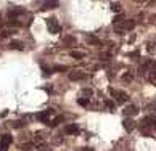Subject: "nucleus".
Masks as SVG:
<instances>
[{"instance_id": "nucleus-25", "label": "nucleus", "mask_w": 156, "mask_h": 151, "mask_svg": "<svg viewBox=\"0 0 156 151\" xmlns=\"http://www.w3.org/2000/svg\"><path fill=\"white\" fill-rule=\"evenodd\" d=\"M10 34H11V31H2V35H0V37H2V39H7Z\"/></svg>"}, {"instance_id": "nucleus-30", "label": "nucleus", "mask_w": 156, "mask_h": 151, "mask_svg": "<svg viewBox=\"0 0 156 151\" xmlns=\"http://www.w3.org/2000/svg\"><path fill=\"white\" fill-rule=\"evenodd\" d=\"M153 127H156V119H155V124H153Z\"/></svg>"}, {"instance_id": "nucleus-1", "label": "nucleus", "mask_w": 156, "mask_h": 151, "mask_svg": "<svg viewBox=\"0 0 156 151\" xmlns=\"http://www.w3.org/2000/svg\"><path fill=\"white\" fill-rule=\"evenodd\" d=\"M11 141H13V137H11L10 134H5L0 137V151H7V148L11 145Z\"/></svg>"}, {"instance_id": "nucleus-15", "label": "nucleus", "mask_w": 156, "mask_h": 151, "mask_svg": "<svg viewBox=\"0 0 156 151\" xmlns=\"http://www.w3.org/2000/svg\"><path fill=\"white\" fill-rule=\"evenodd\" d=\"M77 105H80V106H89L90 105V98H77Z\"/></svg>"}, {"instance_id": "nucleus-26", "label": "nucleus", "mask_w": 156, "mask_h": 151, "mask_svg": "<svg viewBox=\"0 0 156 151\" xmlns=\"http://www.w3.org/2000/svg\"><path fill=\"white\" fill-rule=\"evenodd\" d=\"M64 42H66V44H73V42H74V37L68 35V37H64Z\"/></svg>"}, {"instance_id": "nucleus-3", "label": "nucleus", "mask_w": 156, "mask_h": 151, "mask_svg": "<svg viewBox=\"0 0 156 151\" xmlns=\"http://www.w3.org/2000/svg\"><path fill=\"white\" fill-rule=\"evenodd\" d=\"M110 92H111V95L116 98V101H118V103H125V101H127V98H129L125 92H119V90H114V89H111Z\"/></svg>"}, {"instance_id": "nucleus-4", "label": "nucleus", "mask_w": 156, "mask_h": 151, "mask_svg": "<svg viewBox=\"0 0 156 151\" xmlns=\"http://www.w3.org/2000/svg\"><path fill=\"white\" fill-rule=\"evenodd\" d=\"M53 114V109H45V111H42V113H39L37 114V119L39 121H42V122H45V124H49L50 122V116Z\"/></svg>"}, {"instance_id": "nucleus-7", "label": "nucleus", "mask_w": 156, "mask_h": 151, "mask_svg": "<svg viewBox=\"0 0 156 151\" xmlns=\"http://www.w3.org/2000/svg\"><path fill=\"white\" fill-rule=\"evenodd\" d=\"M122 125H124V129H125L127 132H132L134 129H135V122H134L130 117H125V119L122 121Z\"/></svg>"}, {"instance_id": "nucleus-18", "label": "nucleus", "mask_w": 156, "mask_h": 151, "mask_svg": "<svg viewBox=\"0 0 156 151\" xmlns=\"http://www.w3.org/2000/svg\"><path fill=\"white\" fill-rule=\"evenodd\" d=\"M132 80V74H129V72H125L124 76H122V82H130Z\"/></svg>"}, {"instance_id": "nucleus-6", "label": "nucleus", "mask_w": 156, "mask_h": 151, "mask_svg": "<svg viewBox=\"0 0 156 151\" xmlns=\"http://www.w3.org/2000/svg\"><path fill=\"white\" fill-rule=\"evenodd\" d=\"M68 77H69L71 80H82V79H85V74H84L82 71H71L69 74H68Z\"/></svg>"}, {"instance_id": "nucleus-8", "label": "nucleus", "mask_w": 156, "mask_h": 151, "mask_svg": "<svg viewBox=\"0 0 156 151\" xmlns=\"http://www.w3.org/2000/svg\"><path fill=\"white\" fill-rule=\"evenodd\" d=\"M79 132V127H77V124H68L64 127V134L68 135H73V134H77Z\"/></svg>"}, {"instance_id": "nucleus-20", "label": "nucleus", "mask_w": 156, "mask_h": 151, "mask_svg": "<svg viewBox=\"0 0 156 151\" xmlns=\"http://www.w3.org/2000/svg\"><path fill=\"white\" fill-rule=\"evenodd\" d=\"M21 150H23V151H32V150H34V146H32L31 143H28V145H23Z\"/></svg>"}, {"instance_id": "nucleus-16", "label": "nucleus", "mask_w": 156, "mask_h": 151, "mask_svg": "<svg viewBox=\"0 0 156 151\" xmlns=\"http://www.w3.org/2000/svg\"><path fill=\"white\" fill-rule=\"evenodd\" d=\"M111 10L113 11H121V3H119V2H113V3H111Z\"/></svg>"}, {"instance_id": "nucleus-22", "label": "nucleus", "mask_w": 156, "mask_h": 151, "mask_svg": "<svg viewBox=\"0 0 156 151\" xmlns=\"http://www.w3.org/2000/svg\"><path fill=\"white\" fill-rule=\"evenodd\" d=\"M35 141H37V143H44V138H42V132H37V134H35Z\"/></svg>"}, {"instance_id": "nucleus-2", "label": "nucleus", "mask_w": 156, "mask_h": 151, "mask_svg": "<svg viewBox=\"0 0 156 151\" xmlns=\"http://www.w3.org/2000/svg\"><path fill=\"white\" fill-rule=\"evenodd\" d=\"M47 26H49V29H50L52 34H58V32L61 31V28H60L56 18H49V19H47Z\"/></svg>"}, {"instance_id": "nucleus-10", "label": "nucleus", "mask_w": 156, "mask_h": 151, "mask_svg": "<svg viewBox=\"0 0 156 151\" xmlns=\"http://www.w3.org/2000/svg\"><path fill=\"white\" fill-rule=\"evenodd\" d=\"M8 15H10V18L11 16H18V15H24V10L19 8V7H16V8H11V10L8 11Z\"/></svg>"}, {"instance_id": "nucleus-17", "label": "nucleus", "mask_w": 156, "mask_h": 151, "mask_svg": "<svg viewBox=\"0 0 156 151\" xmlns=\"http://www.w3.org/2000/svg\"><path fill=\"white\" fill-rule=\"evenodd\" d=\"M52 71H55V72H63V71H68V66H55V68H53Z\"/></svg>"}, {"instance_id": "nucleus-13", "label": "nucleus", "mask_w": 156, "mask_h": 151, "mask_svg": "<svg viewBox=\"0 0 156 151\" xmlns=\"http://www.w3.org/2000/svg\"><path fill=\"white\" fill-rule=\"evenodd\" d=\"M63 119H64V116H56L53 121H50V122H49V125H52V127H56V125H58V124L61 122Z\"/></svg>"}, {"instance_id": "nucleus-29", "label": "nucleus", "mask_w": 156, "mask_h": 151, "mask_svg": "<svg viewBox=\"0 0 156 151\" xmlns=\"http://www.w3.org/2000/svg\"><path fill=\"white\" fill-rule=\"evenodd\" d=\"M76 151H94L92 148H79V150H76Z\"/></svg>"}, {"instance_id": "nucleus-19", "label": "nucleus", "mask_w": 156, "mask_h": 151, "mask_svg": "<svg viewBox=\"0 0 156 151\" xmlns=\"http://www.w3.org/2000/svg\"><path fill=\"white\" fill-rule=\"evenodd\" d=\"M11 125H13V129H21L24 125V122H23V121H16V122H13Z\"/></svg>"}, {"instance_id": "nucleus-12", "label": "nucleus", "mask_w": 156, "mask_h": 151, "mask_svg": "<svg viewBox=\"0 0 156 151\" xmlns=\"http://www.w3.org/2000/svg\"><path fill=\"white\" fill-rule=\"evenodd\" d=\"M87 42L92 44V45H101V40L97 39V37H94V35H89V37H87Z\"/></svg>"}, {"instance_id": "nucleus-11", "label": "nucleus", "mask_w": 156, "mask_h": 151, "mask_svg": "<svg viewBox=\"0 0 156 151\" xmlns=\"http://www.w3.org/2000/svg\"><path fill=\"white\" fill-rule=\"evenodd\" d=\"M55 7H58V2H45L42 5V10H52Z\"/></svg>"}, {"instance_id": "nucleus-21", "label": "nucleus", "mask_w": 156, "mask_h": 151, "mask_svg": "<svg viewBox=\"0 0 156 151\" xmlns=\"http://www.w3.org/2000/svg\"><path fill=\"white\" fill-rule=\"evenodd\" d=\"M82 93L85 96H92V95H94V90H92V89H82Z\"/></svg>"}, {"instance_id": "nucleus-24", "label": "nucleus", "mask_w": 156, "mask_h": 151, "mask_svg": "<svg viewBox=\"0 0 156 151\" xmlns=\"http://www.w3.org/2000/svg\"><path fill=\"white\" fill-rule=\"evenodd\" d=\"M61 137H60V135H56V137L55 138H53V143H55V145H60V143H61Z\"/></svg>"}, {"instance_id": "nucleus-9", "label": "nucleus", "mask_w": 156, "mask_h": 151, "mask_svg": "<svg viewBox=\"0 0 156 151\" xmlns=\"http://www.w3.org/2000/svg\"><path fill=\"white\" fill-rule=\"evenodd\" d=\"M10 48H15V50H23V48H24V44H23L21 40H11Z\"/></svg>"}, {"instance_id": "nucleus-14", "label": "nucleus", "mask_w": 156, "mask_h": 151, "mask_svg": "<svg viewBox=\"0 0 156 151\" xmlns=\"http://www.w3.org/2000/svg\"><path fill=\"white\" fill-rule=\"evenodd\" d=\"M69 55L73 56L74 60H82L84 56H85V55H84L82 52H76V50H73V52H69Z\"/></svg>"}, {"instance_id": "nucleus-23", "label": "nucleus", "mask_w": 156, "mask_h": 151, "mask_svg": "<svg viewBox=\"0 0 156 151\" xmlns=\"http://www.w3.org/2000/svg\"><path fill=\"white\" fill-rule=\"evenodd\" d=\"M105 105H106V106L110 108V109H113V108H114V103H113L111 100H106V101H105Z\"/></svg>"}, {"instance_id": "nucleus-5", "label": "nucleus", "mask_w": 156, "mask_h": 151, "mask_svg": "<svg viewBox=\"0 0 156 151\" xmlns=\"http://www.w3.org/2000/svg\"><path fill=\"white\" fill-rule=\"evenodd\" d=\"M137 113H139V108H137L135 105H127V106L124 108V114H125V116H129V117L135 116Z\"/></svg>"}, {"instance_id": "nucleus-31", "label": "nucleus", "mask_w": 156, "mask_h": 151, "mask_svg": "<svg viewBox=\"0 0 156 151\" xmlns=\"http://www.w3.org/2000/svg\"><path fill=\"white\" fill-rule=\"evenodd\" d=\"M155 68H156V63H155Z\"/></svg>"}, {"instance_id": "nucleus-28", "label": "nucleus", "mask_w": 156, "mask_h": 151, "mask_svg": "<svg viewBox=\"0 0 156 151\" xmlns=\"http://www.w3.org/2000/svg\"><path fill=\"white\" fill-rule=\"evenodd\" d=\"M39 151H49V148H47L45 145H40V148H39Z\"/></svg>"}, {"instance_id": "nucleus-27", "label": "nucleus", "mask_w": 156, "mask_h": 151, "mask_svg": "<svg viewBox=\"0 0 156 151\" xmlns=\"http://www.w3.org/2000/svg\"><path fill=\"white\" fill-rule=\"evenodd\" d=\"M8 24H10V26H19V21H13V19H11Z\"/></svg>"}]
</instances>
